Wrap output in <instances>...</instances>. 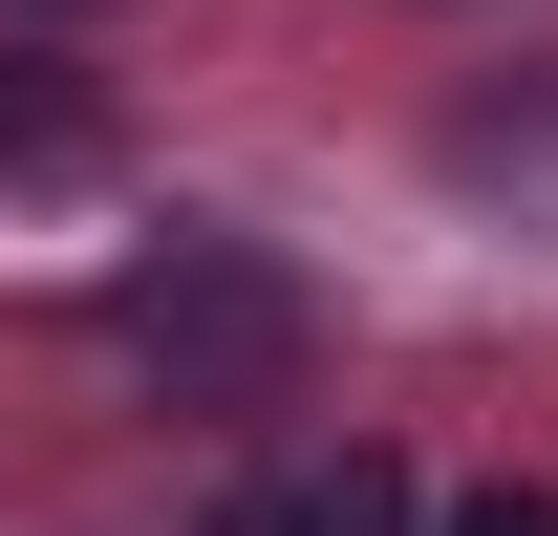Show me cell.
<instances>
[{"instance_id":"1","label":"cell","mask_w":558,"mask_h":536,"mask_svg":"<svg viewBox=\"0 0 558 536\" xmlns=\"http://www.w3.org/2000/svg\"><path fill=\"white\" fill-rule=\"evenodd\" d=\"M108 343H130L172 407H279L323 322H301V279H279V258H236V236H172V258H130Z\"/></svg>"},{"instance_id":"2","label":"cell","mask_w":558,"mask_h":536,"mask_svg":"<svg viewBox=\"0 0 558 536\" xmlns=\"http://www.w3.org/2000/svg\"><path fill=\"white\" fill-rule=\"evenodd\" d=\"M215 536H409V451H279V472H236V515Z\"/></svg>"},{"instance_id":"3","label":"cell","mask_w":558,"mask_h":536,"mask_svg":"<svg viewBox=\"0 0 558 536\" xmlns=\"http://www.w3.org/2000/svg\"><path fill=\"white\" fill-rule=\"evenodd\" d=\"M86 150H108V108L65 65H0V172H86Z\"/></svg>"},{"instance_id":"4","label":"cell","mask_w":558,"mask_h":536,"mask_svg":"<svg viewBox=\"0 0 558 536\" xmlns=\"http://www.w3.org/2000/svg\"><path fill=\"white\" fill-rule=\"evenodd\" d=\"M451 536H558V494H473V515H451Z\"/></svg>"},{"instance_id":"5","label":"cell","mask_w":558,"mask_h":536,"mask_svg":"<svg viewBox=\"0 0 558 536\" xmlns=\"http://www.w3.org/2000/svg\"><path fill=\"white\" fill-rule=\"evenodd\" d=\"M0 22H86V0H0Z\"/></svg>"}]
</instances>
